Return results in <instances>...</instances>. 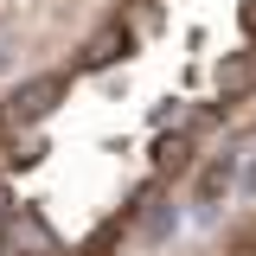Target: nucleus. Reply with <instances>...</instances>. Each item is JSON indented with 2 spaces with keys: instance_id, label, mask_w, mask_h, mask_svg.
Listing matches in <instances>:
<instances>
[{
  "instance_id": "obj_1",
  "label": "nucleus",
  "mask_w": 256,
  "mask_h": 256,
  "mask_svg": "<svg viewBox=\"0 0 256 256\" xmlns=\"http://www.w3.org/2000/svg\"><path fill=\"white\" fill-rule=\"evenodd\" d=\"M64 90H70V77H64V70H38V77H26L20 90L0 102V141H6V134H32V128L64 102Z\"/></svg>"
},
{
  "instance_id": "obj_2",
  "label": "nucleus",
  "mask_w": 256,
  "mask_h": 256,
  "mask_svg": "<svg viewBox=\"0 0 256 256\" xmlns=\"http://www.w3.org/2000/svg\"><path fill=\"white\" fill-rule=\"evenodd\" d=\"M134 45H141V26H128V20H102V26L77 45V64H70V70H109V64H128V58H134Z\"/></svg>"
},
{
  "instance_id": "obj_3",
  "label": "nucleus",
  "mask_w": 256,
  "mask_h": 256,
  "mask_svg": "<svg viewBox=\"0 0 256 256\" xmlns=\"http://www.w3.org/2000/svg\"><path fill=\"white\" fill-rule=\"evenodd\" d=\"M244 180V166H237V154L230 148H218V154H205V166H192V212L198 218H218V205L230 198V186Z\"/></svg>"
},
{
  "instance_id": "obj_4",
  "label": "nucleus",
  "mask_w": 256,
  "mask_h": 256,
  "mask_svg": "<svg viewBox=\"0 0 256 256\" xmlns=\"http://www.w3.org/2000/svg\"><path fill=\"white\" fill-rule=\"evenodd\" d=\"M0 256H58V237H52V224L32 205H20L6 218V230H0Z\"/></svg>"
},
{
  "instance_id": "obj_5",
  "label": "nucleus",
  "mask_w": 256,
  "mask_h": 256,
  "mask_svg": "<svg viewBox=\"0 0 256 256\" xmlns=\"http://www.w3.org/2000/svg\"><path fill=\"white\" fill-rule=\"evenodd\" d=\"M250 90H256V45H244V52H230V58L212 64V102L237 109Z\"/></svg>"
},
{
  "instance_id": "obj_6",
  "label": "nucleus",
  "mask_w": 256,
  "mask_h": 256,
  "mask_svg": "<svg viewBox=\"0 0 256 256\" xmlns=\"http://www.w3.org/2000/svg\"><path fill=\"white\" fill-rule=\"evenodd\" d=\"M192 154H198V134L192 128H160V141H154V186L192 173Z\"/></svg>"
},
{
  "instance_id": "obj_7",
  "label": "nucleus",
  "mask_w": 256,
  "mask_h": 256,
  "mask_svg": "<svg viewBox=\"0 0 256 256\" xmlns=\"http://www.w3.org/2000/svg\"><path fill=\"white\" fill-rule=\"evenodd\" d=\"M166 230H173V205L154 198V212H141V237H148V244H166Z\"/></svg>"
},
{
  "instance_id": "obj_8",
  "label": "nucleus",
  "mask_w": 256,
  "mask_h": 256,
  "mask_svg": "<svg viewBox=\"0 0 256 256\" xmlns=\"http://www.w3.org/2000/svg\"><path fill=\"white\" fill-rule=\"evenodd\" d=\"M237 26H244V38L256 45V0H237Z\"/></svg>"
}]
</instances>
